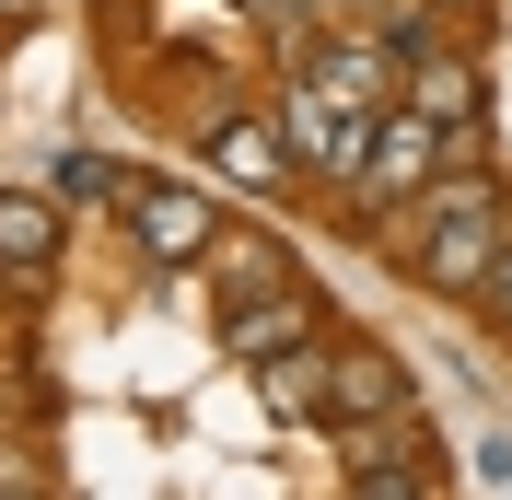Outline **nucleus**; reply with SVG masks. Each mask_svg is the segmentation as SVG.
Returning a JSON list of instances; mask_svg holds the SVG:
<instances>
[{"mask_svg": "<svg viewBox=\"0 0 512 500\" xmlns=\"http://www.w3.org/2000/svg\"><path fill=\"white\" fill-rule=\"evenodd\" d=\"M0 489H47V466H35L24 442H0Z\"/></svg>", "mask_w": 512, "mask_h": 500, "instance_id": "13", "label": "nucleus"}, {"mask_svg": "<svg viewBox=\"0 0 512 500\" xmlns=\"http://www.w3.org/2000/svg\"><path fill=\"white\" fill-rule=\"evenodd\" d=\"M128 233H140V256H152V268H198V256L222 245V210H210V198L198 187H140V175H128Z\"/></svg>", "mask_w": 512, "mask_h": 500, "instance_id": "4", "label": "nucleus"}, {"mask_svg": "<svg viewBox=\"0 0 512 500\" xmlns=\"http://www.w3.org/2000/svg\"><path fill=\"white\" fill-rule=\"evenodd\" d=\"M396 245H408L419 291L466 303V291H478V268L501 256V187H489V175H431V187L396 210Z\"/></svg>", "mask_w": 512, "mask_h": 500, "instance_id": "1", "label": "nucleus"}, {"mask_svg": "<svg viewBox=\"0 0 512 500\" xmlns=\"http://www.w3.org/2000/svg\"><path fill=\"white\" fill-rule=\"evenodd\" d=\"M233 12H245L256 35H315V12H303V0H233Z\"/></svg>", "mask_w": 512, "mask_h": 500, "instance_id": "12", "label": "nucleus"}, {"mask_svg": "<svg viewBox=\"0 0 512 500\" xmlns=\"http://www.w3.org/2000/svg\"><path fill=\"white\" fill-rule=\"evenodd\" d=\"M210 163H222V187H245V198H280L291 175H303L280 105H222V117H210Z\"/></svg>", "mask_w": 512, "mask_h": 500, "instance_id": "5", "label": "nucleus"}, {"mask_svg": "<svg viewBox=\"0 0 512 500\" xmlns=\"http://www.w3.org/2000/svg\"><path fill=\"white\" fill-rule=\"evenodd\" d=\"M0 268H12V280H47V268H59V198L0 187Z\"/></svg>", "mask_w": 512, "mask_h": 500, "instance_id": "8", "label": "nucleus"}, {"mask_svg": "<svg viewBox=\"0 0 512 500\" xmlns=\"http://www.w3.org/2000/svg\"><path fill=\"white\" fill-rule=\"evenodd\" d=\"M466 303H478V314H501V326H512V233H501V256L478 268V291H466Z\"/></svg>", "mask_w": 512, "mask_h": 500, "instance_id": "11", "label": "nucleus"}, {"mask_svg": "<svg viewBox=\"0 0 512 500\" xmlns=\"http://www.w3.org/2000/svg\"><path fill=\"white\" fill-rule=\"evenodd\" d=\"M0 500H47V489H0Z\"/></svg>", "mask_w": 512, "mask_h": 500, "instance_id": "15", "label": "nucleus"}, {"mask_svg": "<svg viewBox=\"0 0 512 500\" xmlns=\"http://www.w3.org/2000/svg\"><path fill=\"white\" fill-rule=\"evenodd\" d=\"M291 338H315V291L280 280V291H233V303H222V349L245 361V373H268Z\"/></svg>", "mask_w": 512, "mask_h": 500, "instance_id": "6", "label": "nucleus"}, {"mask_svg": "<svg viewBox=\"0 0 512 500\" xmlns=\"http://www.w3.org/2000/svg\"><path fill=\"white\" fill-rule=\"evenodd\" d=\"M280 128H291V163H315V175H338V187H350L361 152H373V105H350L326 70H303V59L280 70Z\"/></svg>", "mask_w": 512, "mask_h": 500, "instance_id": "2", "label": "nucleus"}, {"mask_svg": "<svg viewBox=\"0 0 512 500\" xmlns=\"http://www.w3.org/2000/svg\"><path fill=\"white\" fill-rule=\"evenodd\" d=\"M35 12H47V0H0V35H12V24H35Z\"/></svg>", "mask_w": 512, "mask_h": 500, "instance_id": "14", "label": "nucleus"}, {"mask_svg": "<svg viewBox=\"0 0 512 500\" xmlns=\"http://www.w3.org/2000/svg\"><path fill=\"white\" fill-rule=\"evenodd\" d=\"M384 407H408V373H396V349H373V338H338V349H326V407H315V419L361 431V419H384Z\"/></svg>", "mask_w": 512, "mask_h": 500, "instance_id": "7", "label": "nucleus"}, {"mask_svg": "<svg viewBox=\"0 0 512 500\" xmlns=\"http://www.w3.org/2000/svg\"><path fill=\"white\" fill-rule=\"evenodd\" d=\"M268 407H280V419H315L326 407V338H291L280 361H268Z\"/></svg>", "mask_w": 512, "mask_h": 500, "instance_id": "9", "label": "nucleus"}, {"mask_svg": "<svg viewBox=\"0 0 512 500\" xmlns=\"http://www.w3.org/2000/svg\"><path fill=\"white\" fill-rule=\"evenodd\" d=\"M431 12H454V0H431Z\"/></svg>", "mask_w": 512, "mask_h": 500, "instance_id": "16", "label": "nucleus"}, {"mask_svg": "<svg viewBox=\"0 0 512 500\" xmlns=\"http://www.w3.org/2000/svg\"><path fill=\"white\" fill-rule=\"evenodd\" d=\"M59 198H128V175L105 152H59Z\"/></svg>", "mask_w": 512, "mask_h": 500, "instance_id": "10", "label": "nucleus"}, {"mask_svg": "<svg viewBox=\"0 0 512 500\" xmlns=\"http://www.w3.org/2000/svg\"><path fill=\"white\" fill-rule=\"evenodd\" d=\"M431 175H443V128L419 117V105H384V117H373V152H361V175H350V210L384 221V210H408Z\"/></svg>", "mask_w": 512, "mask_h": 500, "instance_id": "3", "label": "nucleus"}]
</instances>
